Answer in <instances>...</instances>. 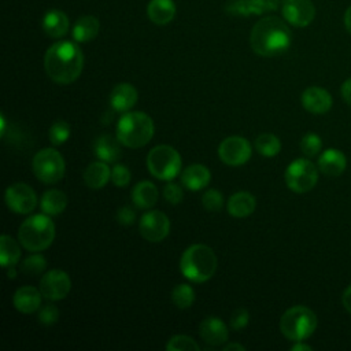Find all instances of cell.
Wrapping results in <instances>:
<instances>
[{
	"label": "cell",
	"instance_id": "22",
	"mask_svg": "<svg viewBox=\"0 0 351 351\" xmlns=\"http://www.w3.org/2000/svg\"><path fill=\"white\" fill-rule=\"evenodd\" d=\"M93 149H95V155L106 163L117 162L121 158V141L118 140L117 134L99 136L95 141Z\"/></svg>",
	"mask_w": 351,
	"mask_h": 351
},
{
	"label": "cell",
	"instance_id": "21",
	"mask_svg": "<svg viewBox=\"0 0 351 351\" xmlns=\"http://www.w3.org/2000/svg\"><path fill=\"white\" fill-rule=\"evenodd\" d=\"M211 181L210 170L200 163H192L181 173V184L189 191H200Z\"/></svg>",
	"mask_w": 351,
	"mask_h": 351
},
{
	"label": "cell",
	"instance_id": "4",
	"mask_svg": "<svg viewBox=\"0 0 351 351\" xmlns=\"http://www.w3.org/2000/svg\"><path fill=\"white\" fill-rule=\"evenodd\" d=\"M155 126L151 117L141 111L123 114L117 123V137L128 148H141L154 137Z\"/></svg>",
	"mask_w": 351,
	"mask_h": 351
},
{
	"label": "cell",
	"instance_id": "43",
	"mask_svg": "<svg viewBox=\"0 0 351 351\" xmlns=\"http://www.w3.org/2000/svg\"><path fill=\"white\" fill-rule=\"evenodd\" d=\"M341 96L344 99V101L351 106V78L346 80L341 85Z\"/></svg>",
	"mask_w": 351,
	"mask_h": 351
},
{
	"label": "cell",
	"instance_id": "40",
	"mask_svg": "<svg viewBox=\"0 0 351 351\" xmlns=\"http://www.w3.org/2000/svg\"><path fill=\"white\" fill-rule=\"evenodd\" d=\"M250 313L244 307L236 308L230 315V328L234 330H241L248 325Z\"/></svg>",
	"mask_w": 351,
	"mask_h": 351
},
{
	"label": "cell",
	"instance_id": "7",
	"mask_svg": "<svg viewBox=\"0 0 351 351\" xmlns=\"http://www.w3.org/2000/svg\"><path fill=\"white\" fill-rule=\"evenodd\" d=\"M181 165L182 160L178 151L166 144L154 147L147 155L148 171L162 181L174 180L181 171Z\"/></svg>",
	"mask_w": 351,
	"mask_h": 351
},
{
	"label": "cell",
	"instance_id": "3",
	"mask_svg": "<svg viewBox=\"0 0 351 351\" xmlns=\"http://www.w3.org/2000/svg\"><path fill=\"white\" fill-rule=\"evenodd\" d=\"M218 259L213 248L206 244H192L181 255L180 270L192 282H206L217 271Z\"/></svg>",
	"mask_w": 351,
	"mask_h": 351
},
{
	"label": "cell",
	"instance_id": "36",
	"mask_svg": "<svg viewBox=\"0 0 351 351\" xmlns=\"http://www.w3.org/2000/svg\"><path fill=\"white\" fill-rule=\"evenodd\" d=\"M322 148V141H321V137L313 132L310 133H306L302 140H300V149L302 152L308 156V158H313L317 154H319Z\"/></svg>",
	"mask_w": 351,
	"mask_h": 351
},
{
	"label": "cell",
	"instance_id": "37",
	"mask_svg": "<svg viewBox=\"0 0 351 351\" xmlns=\"http://www.w3.org/2000/svg\"><path fill=\"white\" fill-rule=\"evenodd\" d=\"M202 204L207 211H221L223 207V195L217 189H208L202 196Z\"/></svg>",
	"mask_w": 351,
	"mask_h": 351
},
{
	"label": "cell",
	"instance_id": "18",
	"mask_svg": "<svg viewBox=\"0 0 351 351\" xmlns=\"http://www.w3.org/2000/svg\"><path fill=\"white\" fill-rule=\"evenodd\" d=\"M43 298L44 296L40 289H37L32 285H25L15 291V293L12 296V303H14V307L19 313L32 314L41 307Z\"/></svg>",
	"mask_w": 351,
	"mask_h": 351
},
{
	"label": "cell",
	"instance_id": "24",
	"mask_svg": "<svg viewBox=\"0 0 351 351\" xmlns=\"http://www.w3.org/2000/svg\"><path fill=\"white\" fill-rule=\"evenodd\" d=\"M84 182L90 189H101L107 185L111 178V170L108 165L103 160L92 162L88 165L82 174Z\"/></svg>",
	"mask_w": 351,
	"mask_h": 351
},
{
	"label": "cell",
	"instance_id": "44",
	"mask_svg": "<svg viewBox=\"0 0 351 351\" xmlns=\"http://www.w3.org/2000/svg\"><path fill=\"white\" fill-rule=\"evenodd\" d=\"M341 302H343L344 308L351 314V285H348V287L344 289L343 296H341Z\"/></svg>",
	"mask_w": 351,
	"mask_h": 351
},
{
	"label": "cell",
	"instance_id": "29",
	"mask_svg": "<svg viewBox=\"0 0 351 351\" xmlns=\"http://www.w3.org/2000/svg\"><path fill=\"white\" fill-rule=\"evenodd\" d=\"M40 207L49 217L59 215L67 207V196L59 189H48L40 199Z\"/></svg>",
	"mask_w": 351,
	"mask_h": 351
},
{
	"label": "cell",
	"instance_id": "12",
	"mask_svg": "<svg viewBox=\"0 0 351 351\" xmlns=\"http://www.w3.org/2000/svg\"><path fill=\"white\" fill-rule=\"evenodd\" d=\"M138 230L143 239L151 243L162 241L170 232V221L169 217L159 211L151 210L143 214L138 222Z\"/></svg>",
	"mask_w": 351,
	"mask_h": 351
},
{
	"label": "cell",
	"instance_id": "41",
	"mask_svg": "<svg viewBox=\"0 0 351 351\" xmlns=\"http://www.w3.org/2000/svg\"><path fill=\"white\" fill-rule=\"evenodd\" d=\"M163 197L166 202H169L170 204H178L182 202L184 197V191L178 184L174 182H169L165 188H163Z\"/></svg>",
	"mask_w": 351,
	"mask_h": 351
},
{
	"label": "cell",
	"instance_id": "45",
	"mask_svg": "<svg viewBox=\"0 0 351 351\" xmlns=\"http://www.w3.org/2000/svg\"><path fill=\"white\" fill-rule=\"evenodd\" d=\"M222 351H245V347L239 343H229L222 347Z\"/></svg>",
	"mask_w": 351,
	"mask_h": 351
},
{
	"label": "cell",
	"instance_id": "46",
	"mask_svg": "<svg viewBox=\"0 0 351 351\" xmlns=\"http://www.w3.org/2000/svg\"><path fill=\"white\" fill-rule=\"evenodd\" d=\"M344 26H346L347 32L351 34V5L346 10V14H344Z\"/></svg>",
	"mask_w": 351,
	"mask_h": 351
},
{
	"label": "cell",
	"instance_id": "39",
	"mask_svg": "<svg viewBox=\"0 0 351 351\" xmlns=\"http://www.w3.org/2000/svg\"><path fill=\"white\" fill-rule=\"evenodd\" d=\"M38 322L44 326H51L59 319V310L55 304H45L38 308Z\"/></svg>",
	"mask_w": 351,
	"mask_h": 351
},
{
	"label": "cell",
	"instance_id": "28",
	"mask_svg": "<svg viewBox=\"0 0 351 351\" xmlns=\"http://www.w3.org/2000/svg\"><path fill=\"white\" fill-rule=\"evenodd\" d=\"M100 30V22L93 15L80 16L73 26V38L77 43H88L96 38Z\"/></svg>",
	"mask_w": 351,
	"mask_h": 351
},
{
	"label": "cell",
	"instance_id": "2",
	"mask_svg": "<svg viewBox=\"0 0 351 351\" xmlns=\"http://www.w3.org/2000/svg\"><path fill=\"white\" fill-rule=\"evenodd\" d=\"M292 41L288 25L277 16H265L259 19L250 34L252 51L265 58L284 53Z\"/></svg>",
	"mask_w": 351,
	"mask_h": 351
},
{
	"label": "cell",
	"instance_id": "47",
	"mask_svg": "<svg viewBox=\"0 0 351 351\" xmlns=\"http://www.w3.org/2000/svg\"><path fill=\"white\" fill-rule=\"evenodd\" d=\"M292 351H311V347L308 344H304L302 341H295V344L291 348Z\"/></svg>",
	"mask_w": 351,
	"mask_h": 351
},
{
	"label": "cell",
	"instance_id": "38",
	"mask_svg": "<svg viewBox=\"0 0 351 351\" xmlns=\"http://www.w3.org/2000/svg\"><path fill=\"white\" fill-rule=\"evenodd\" d=\"M132 180V174L125 165H114L111 169V181L114 185L119 188H125L129 185Z\"/></svg>",
	"mask_w": 351,
	"mask_h": 351
},
{
	"label": "cell",
	"instance_id": "19",
	"mask_svg": "<svg viewBox=\"0 0 351 351\" xmlns=\"http://www.w3.org/2000/svg\"><path fill=\"white\" fill-rule=\"evenodd\" d=\"M138 93L132 84H117L110 93V104L115 111L126 112L137 103Z\"/></svg>",
	"mask_w": 351,
	"mask_h": 351
},
{
	"label": "cell",
	"instance_id": "8",
	"mask_svg": "<svg viewBox=\"0 0 351 351\" xmlns=\"http://www.w3.org/2000/svg\"><path fill=\"white\" fill-rule=\"evenodd\" d=\"M33 173L44 184L59 182L66 171L63 156L55 148L40 149L32 162Z\"/></svg>",
	"mask_w": 351,
	"mask_h": 351
},
{
	"label": "cell",
	"instance_id": "32",
	"mask_svg": "<svg viewBox=\"0 0 351 351\" xmlns=\"http://www.w3.org/2000/svg\"><path fill=\"white\" fill-rule=\"evenodd\" d=\"M171 300L181 310L189 308L195 302V291L188 284H178L171 291Z\"/></svg>",
	"mask_w": 351,
	"mask_h": 351
},
{
	"label": "cell",
	"instance_id": "15",
	"mask_svg": "<svg viewBox=\"0 0 351 351\" xmlns=\"http://www.w3.org/2000/svg\"><path fill=\"white\" fill-rule=\"evenodd\" d=\"M280 0H230L225 5V11L234 16L262 15L277 10Z\"/></svg>",
	"mask_w": 351,
	"mask_h": 351
},
{
	"label": "cell",
	"instance_id": "31",
	"mask_svg": "<svg viewBox=\"0 0 351 351\" xmlns=\"http://www.w3.org/2000/svg\"><path fill=\"white\" fill-rule=\"evenodd\" d=\"M255 149L265 158H273L281 151V141L271 133H262L255 138Z\"/></svg>",
	"mask_w": 351,
	"mask_h": 351
},
{
	"label": "cell",
	"instance_id": "48",
	"mask_svg": "<svg viewBox=\"0 0 351 351\" xmlns=\"http://www.w3.org/2000/svg\"><path fill=\"white\" fill-rule=\"evenodd\" d=\"M7 277L8 278H14L15 277V274H16V271H15V266H10V267H7Z\"/></svg>",
	"mask_w": 351,
	"mask_h": 351
},
{
	"label": "cell",
	"instance_id": "1",
	"mask_svg": "<svg viewBox=\"0 0 351 351\" xmlns=\"http://www.w3.org/2000/svg\"><path fill=\"white\" fill-rule=\"evenodd\" d=\"M84 55L81 48L67 40L52 44L44 56V69L48 77L60 85L74 82L82 73Z\"/></svg>",
	"mask_w": 351,
	"mask_h": 351
},
{
	"label": "cell",
	"instance_id": "23",
	"mask_svg": "<svg viewBox=\"0 0 351 351\" xmlns=\"http://www.w3.org/2000/svg\"><path fill=\"white\" fill-rule=\"evenodd\" d=\"M255 208H256L255 196L244 191L233 193L226 203L228 213L234 218H245L251 215L255 211Z\"/></svg>",
	"mask_w": 351,
	"mask_h": 351
},
{
	"label": "cell",
	"instance_id": "13",
	"mask_svg": "<svg viewBox=\"0 0 351 351\" xmlns=\"http://www.w3.org/2000/svg\"><path fill=\"white\" fill-rule=\"evenodd\" d=\"M38 289L47 300H62L69 295L71 289V280L66 271L60 269H53L47 271L41 277Z\"/></svg>",
	"mask_w": 351,
	"mask_h": 351
},
{
	"label": "cell",
	"instance_id": "17",
	"mask_svg": "<svg viewBox=\"0 0 351 351\" xmlns=\"http://www.w3.org/2000/svg\"><path fill=\"white\" fill-rule=\"evenodd\" d=\"M302 106L311 114H325L332 107V96L321 86H308L302 93Z\"/></svg>",
	"mask_w": 351,
	"mask_h": 351
},
{
	"label": "cell",
	"instance_id": "30",
	"mask_svg": "<svg viewBox=\"0 0 351 351\" xmlns=\"http://www.w3.org/2000/svg\"><path fill=\"white\" fill-rule=\"evenodd\" d=\"M21 244V243H19ZM19 244L8 234H1L0 237V261L3 267L15 266L21 258Z\"/></svg>",
	"mask_w": 351,
	"mask_h": 351
},
{
	"label": "cell",
	"instance_id": "33",
	"mask_svg": "<svg viewBox=\"0 0 351 351\" xmlns=\"http://www.w3.org/2000/svg\"><path fill=\"white\" fill-rule=\"evenodd\" d=\"M167 351H199V344L186 335L171 336L166 344Z\"/></svg>",
	"mask_w": 351,
	"mask_h": 351
},
{
	"label": "cell",
	"instance_id": "5",
	"mask_svg": "<svg viewBox=\"0 0 351 351\" xmlns=\"http://www.w3.org/2000/svg\"><path fill=\"white\" fill-rule=\"evenodd\" d=\"M55 239V223L47 214H34L26 218L18 230V241L30 252L47 250Z\"/></svg>",
	"mask_w": 351,
	"mask_h": 351
},
{
	"label": "cell",
	"instance_id": "34",
	"mask_svg": "<svg viewBox=\"0 0 351 351\" xmlns=\"http://www.w3.org/2000/svg\"><path fill=\"white\" fill-rule=\"evenodd\" d=\"M70 125L66 122V121H56L52 123V126L49 128V132H48V137H49V141L53 144V145H62L64 141L69 140L70 137Z\"/></svg>",
	"mask_w": 351,
	"mask_h": 351
},
{
	"label": "cell",
	"instance_id": "49",
	"mask_svg": "<svg viewBox=\"0 0 351 351\" xmlns=\"http://www.w3.org/2000/svg\"><path fill=\"white\" fill-rule=\"evenodd\" d=\"M0 123H1V132H0V134L4 136V133H5V118H4L3 114H1V117H0Z\"/></svg>",
	"mask_w": 351,
	"mask_h": 351
},
{
	"label": "cell",
	"instance_id": "14",
	"mask_svg": "<svg viewBox=\"0 0 351 351\" xmlns=\"http://www.w3.org/2000/svg\"><path fill=\"white\" fill-rule=\"evenodd\" d=\"M281 12L289 25L306 27L315 16V7L311 0H282Z\"/></svg>",
	"mask_w": 351,
	"mask_h": 351
},
{
	"label": "cell",
	"instance_id": "6",
	"mask_svg": "<svg viewBox=\"0 0 351 351\" xmlns=\"http://www.w3.org/2000/svg\"><path fill=\"white\" fill-rule=\"evenodd\" d=\"M315 328L317 315L306 306H293L288 308L280 319L281 333L292 341H303L314 333Z\"/></svg>",
	"mask_w": 351,
	"mask_h": 351
},
{
	"label": "cell",
	"instance_id": "42",
	"mask_svg": "<svg viewBox=\"0 0 351 351\" xmlns=\"http://www.w3.org/2000/svg\"><path fill=\"white\" fill-rule=\"evenodd\" d=\"M136 218H137L136 211L130 206H122L117 211V221L123 226H129V225L134 223Z\"/></svg>",
	"mask_w": 351,
	"mask_h": 351
},
{
	"label": "cell",
	"instance_id": "11",
	"mask_svg": "<svg viewBox=\"0 0 351 351\" xmlns=\"http://www.w3.org/2000/svg\"><path fill=\"white\" fill-rule=\"evenodd\" d=\"M4 200L7 207L16 214H29L37 206V196L32 186L23 182H15L5 189Z\"/></svg>",
	"mask_w": 351,
	"mask_h": 351
},
{
	"label": "cell",
	"instance_id": "27",
	"mask_svg": "<svg viewBox=\"0 0 351 351\" xmlns=\"http://www.w3.org/2000/svg\"><path fill=\"white\" fill-rule=\"evenodd\" d=\"M43 30L47 33V36L52 38H60L63 37L69 30V18L64 12L59 10H51L45 12L43 18Z\"/></svg>",
	"mask_w": 351,
	"mask_h": 351
},
{
	"label": "cell",
	"instance_id": "26",
	"mask_svg": "<svg viewBox=\"0 0 351 351\" xmlns=\"http://www.w3.org/2000/svg\"><path fill=\"white\" fill-rule=\"evenodd\" d=\"M147 15L155 25H167L176 16V4L173 0H151L147 5Z\"/></svg>",
	"mask_w": 351,
	"mask_h": 351
},
{
	"label": "cell",
	"instance_id": "16",
	"mask_svg": "<svg viewBox=\"0 0 351 351\" xmlns=\"http://www.w3.org/2000/svg\"><path fill=\"white\" fill-rule=\"evenodd\" d=\"M199 335L206 344L219 347L228 341L229 329L218 317H206L199 325Z\"/></svg>",
	"mask_w": 351,
	"mask_h": 351
},
{
	"label": "cell",
	"instance_id": "20",
	"mask_svg": "<svg viewBox=\"0 0 351 351\" xmlns=\"http://www.w3.org/2000/svg\"><path fill=\"white\" fill-rule=\"evenodd\" d=\"M347 167L346 155L336 148L325 149L318 158V169L329 177L340 176Z\"/></svg>",
	"mask_w": 351,
	"mask_h": 351
},
{
	"label": "cell",
	"instance_id": "25",
	"mask_svg": "<svg viewBox=\"0 0 351 351\" xmlns=\"http://www.w3.org/2000/svg\"><path fill=\"white\" fill-rule=\"evenodd\" d=\"M132 202L138 208H151L156 204L159 192L154 182L140 181L132 189Z\"/></svg>",
	"mask_w": 351,
	"mask_h": 351
},
{
	"label": "cell",
	"instance_id": "9",
	"mask_svg": "<svg viewBox=\"0 0 351 351\" xmlns=\"http://www.w3.org/2000/svg\"><path fill=\"white\" fill-rule=\"evenodd\" d=\"M284 180L291 191L306 193L315 186L318 181V169L311 160L299 158L288 165L284 173Z\"/></svg>",
	"mask_w": 351,
	"mask_h": 351
},
{
	"label": "cell",
	"instance_id": "35",
	"mask_svg": "<svg viewBox=\"0 0 351 351\" xmlns=\"http://www.w3.org/2000/svg\"><path fill=\"white\" fill-rule=\"evenodd\" d=\"M47 267V259L41 254L29 255L21 265V270L27 276L41 274Z\"/></svg>",
	"mask_w": 351,
	"mask_h": 351
},
{
	"label": "cell",
	"instance_id": "10",
	"mask_svg": "<svg viewBox=\"0 0 351 351\" xmlns=\"http://www.w3.org/2000/svg\"><path fill=\"white\" fill-rule=\"evenodd\" d=\"M218 156L228 166H241L251 158V144L241 136L226 137L218 147Z\"/></svg>",
	"mask_w": 351,
	"mask_h": 351
}]
</instances>
